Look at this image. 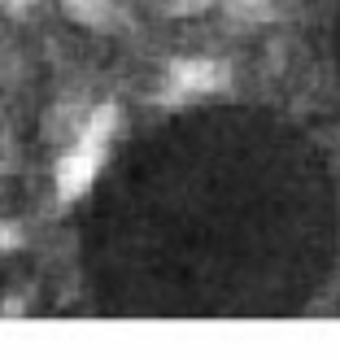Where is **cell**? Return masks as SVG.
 <instances>
[{
  "label": "cell",
  "instance_id": "5b68a950",
  "mask_svg": "<svg viewBox=\"0 0 340 362\" xmlns=\"http://www.w3.org/2000/svg\"><path fill=\"white\" fill-rule=\"evenodd\" d=\"M5 245H18V227H5V223H0V249H5Z\"/></svg>",
  "mask_w": 340,
  "mask_h": 362
},
{
  "label": "cell",
  "instance_id": "277c9868",
  "mask_svg": "<svg viewBox=\"0 0 340 362\" xmlns=\"http://www.w3.org/2000/svg\"><path fill=\"white\" fill-rule=\"evenodd\" d=\"M209 0H170V9L175 13H197V9H205Z\"/></svg>",
  "mask_w": 340,
  "mask_h": 362
},
{
  "label": "cell",
  "instance_id": "6da1fadb",
  "mask_svg": "<svg viewBox=\"0 0 340 362\" xmlns=\"http://www.w3.org/2000/svg\"><path fill=\"white\" fill-rule=\"evenodd\" d=\"M100 158H105V144L78 140V148H70L66 158H61V166H57V197H61V201H78V197H83L88 184L96 179Z\"/></svg>",
  "mask_w": 340,
  "mask_h": 362
},
{
  "label": "cell",
  "instance_id": "7a4b0ae2",
  "mask_svg": "<svg viewBox=\"0 0 340 362\" xmlns=\"http://www.w3.org/2000/svg\"><path fill=\"white\" fill-rule=\"evenodd\" d=\"M227 83V66L223 62H209V57H188V62H175L170 66V88L166 96H197V92H218Z\"/></svg>",
  "mask_w": 340,
  "mask_h": 362
},
{
  "label": "cell",
  "instance_id": "52a82bcc",
  "mask_svg": "<svg viewBox=\"0 0 340 362\" xmlns=\"http://www.w3.org/2000/svg\"><path fill=\"white\" fill-rule=\"evenodd\" d=\"M26 5H31V0H13V9H26Z\"/></svg>",
  "mask_w": 340,
  "mask_h": 362
},
{
  "label": "cell",
  "instance_id": "8992f818",
  "mask_svg": "<svg viewBox=\"0 0 340 362\" xmlns=\"http://www.w3.org/2000/svg\"><path fill=\"white\" fill-rule=\"evenodd\" d=\"M235 5H240V9H249V13H262V9L271 5V0H235Z\"/></svg>",
  "mask_w": 340,
  "mask_h": 362
},
{
  "label": "cell",
  "instance_id": "3957f363",
  "mask_svg": "<svg viewBox=\"0 0 340 362\" xmlns=\"http://www.w3.org/2000/svg\"><path fill=\"white\" fill-rule=\"evenodd\" d=\"M66 13L88 22V27H110V0H66Z\"/></svg>",
  "mask_w": 340,
  "mask_h": 362
}]
</instances>
